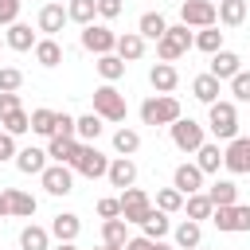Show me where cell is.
Wrapping results in <instances>:
<instances>
[{
  "instance_id": "cell-17",
  "label": "cell",
  "mask_w": 250,
  "mask_h": 250,
  "mask_svg": "<svg viewBox=\"0 0 250 250\" xmlns=\"http://www.w3.org/2000/svg\"><path fill=\"white\" fill-rule=\"evenodd\" d=\"M47 230H51V238H59V242H74V238L82 234V219H78L74 211H59Z\"/></svg>"
},
{
  "instance_id": "cell-56",
  "label": "cell",
  "mask_w": 250,
  "mask_h": 250,
  "mask_svg": "<svg viewBox=\"0 0 250 250\" xmlns=\"http://www.w3.org/2000/svg\"><path fill=\"white\" fill-rule=\"evenodd\" d=\"M98 250H105V246H98Z\"/></svg>"
},
{
  "instance_id": "cell-40",
  "label": "cell",
  "mask_w": 250,
  "mask_h": 250,
  "mask_svg": "<svg viewBox=\"0 0 250 250\" xmlns=\"http://www.w3.org/2000/svg\"><path fill=\"white\" fill-rule=\"evenodd\" d=\"M55 121H59L55 109H31V133H39V137H55Z\"/></svg>"
},
{
  "instance_id": "cell-51",
  "label": "cell",
  "mask_w": 250,
  "mask_h": 250,
  "mask_svg": "<svg viewBox=\"0 0 250 250\" xmlns=\"http://www.w3.org/2000/svg\"><path fill=\"white\" fill-rule=\"evenodd\" d=\"M125 250H152V238H145V234H141V238H129Z\"/></svg>"
},
{
  "instance_id": "cell-15",
  "label": "cell",
  "mask_w": 250,
  "mask_h": 250,
  "mask_svg": "<svg viewBox=\"0 0 250 250\" xmlns=\"http://www.w3.org/2000/svg\"><path fill=\"white\" fill-rule=\"evenodd\" d=\"M105 180L113 184V188H133L137 184V164H133V156H113L109 160V172H105Z\"/></svg>"
},
{
  "instance_id": "cell-11",
  "label": "cell",
  "mask_w": 250,
  "mask_h": 250,
  "mask_svg": "<svg viewBox=\"0 0 250 250\" xmlns=\"http://www.w3.org/2000/svg\"><path fill=\"white\" fill-rule=\"evenodd\" d=\"M223 168L234 176H250V137H234L223 148Z\"/></svg>"
},
{
  "instance_id": "cell-47",
  "label": "cell",
  "mask_w": 250,
  "mask_h": 250,
  "mask_svg": "<svg viewBox=\"0 0 250 250\" xmlns=\"http://www.w3.org/2000/svg\"><path fill=\"white\" fill-rule=\"evenodd\" d=\"M121 0H98V20H117L121 16Z\"/></svg>"
},
{
  "instance_id": "cell-42",
  "label": "cell",
  "mask_w": 250,
  "mask_h": 250,
  "mask_svg": "<svg viewBox=\"0 0 250 250\" xmlns=\"http://www.w3.org/2000/svg\"><path fill=\"white\" fill-rule=\"evenodd\" d=\"M0 125H4L0 133H12V137H20V133H27V129H31V113H27V109H16V113H8Z\"/></svg>"
},
{
  "instance_id": "cell-23",
  "label": "cell",
  "mask_w": 250,
  "mask_h": 250,
  "mask_svg": "<svg viewBox=\"0 0 250 250\" xmlns=\"http://www.w3.org/2000/svg\"><path fill=\"white\" fill-rule=\"evenodd\" d=\"M113 55L129 66V62H137L141 55H145V39L137 35V31H125V35H117V47H113Z\"/></svg>"
},
{
  "instance_id": "cell-54",
  "label": "cell",
  "mask_w": 250,
  "mask_h": 250,
  "mask_svg": "<svg viewBox=\"0 0 250 250\" xmlns=\"http://www.w3.org/2000/svg\"><path fill=\"white\" fill-rule=\"evenodd\" d=\"M55 250H78V246H74V242H59Z\"/></svg>"
},
{
  "instance_id": "cell-19",
  "label": "cell",
  "mask_w": 250,
  "mask_h": 250,
  "mask_svg": "<svg viewBox=\"0 0 250 250\" xmlns=\"http://www.w3.org/2000/svg\"><path fill=\"white\" fill-rule=\"evenodd\" d=\"M35 23H39V31H43L47 39H55V35L62 31V23H66V8H62V4H43Z\"/></svg>"
},
{
  "instance_id": "cell-48",
  "label": "cell",
  "mask_w": 250,
  "mask_h": 250,
  "mask_svg": "<svg viewBox=\"0 0 250 250\" xmlns=\"http://www.w3.org/2000/svg\"><path fill=\"white\" fill-rule=\"evenodd\" d=\"M16 152H20L16 148V137L12 133H0V160H16Z\"/></svg>"
},
{
  "instance_id": "cell-4",
  "label": "cell",
  "mask_w": 250,
  "mask_h": 250,
  "mask_svg": "<svg viewBox=\"0 0 250 250\" xmlns=\"http://www.w3.org/2000/svg\"><path fill=\"white\" fill-rule=\"evenodd\" d=\"M94 113L102 117V121H125V94H117V86L113 82H102L98 90H94Z\"/></svg>"
},
{
  "instance_id": "cell-58",
  "label": "cell",
  "mask_w": 250,
  "mask_h": 250,
  "mask_svg": "<svg viewBox=\"0 0 250 250\" xmlns=\"http://www.w3.org/2000/svg\"><path fill=\"white\" fill-rule=\"evenodd\" d=\"M199 250H207V246H199Z\"/></svg>"
},
{
  "instance_id": "cell-37",
  "label": "cell",
  "mask_w": 250,
  "mask_h": 250,
  "mask_svg": "<svg viewBox=\"0 0 250 250\" xmlns=\"http://www.w3.org/2000/svg\"><path fill=\"white\" fill-rule=\"evenodd\" d=\"M94 70L102 74V82H117V78H125V62H121L117 55H98Z\"/></svg>"
},
{
  "instance_id": "cell-31",
  "label": "cell",
  "mask_w": 250,
  "mask_h": 250,
  "mask_svg": "<svg viewBox=\"0 0 250 250\" xmlns=\"http://www.w3.org/2000/svg\"><path fill=\"white\" fill-rule=\"evenodd\" d=\"M207 199H211V207H230V203H238L234 180H215V184L207 188Z\"/></svg>"
},
{
  "instance_id": "cell-16",
  "label": "cell",
  "mask_w": 250,
  "mask_h": 250,
  "mask_svg": "<svg viewBox=\"0 0 250 250\" xmlns=\"http://www.w3.org/2000/svg\"><path fill=\"white\" fill-rule=\"evenodd\" d=\"M4 199H8V215L12 219H31L35 215V195L31 191H23V188H4Z\"/></svg>"
},
{
  "instance_id": "cell-30",
  "label": "cell",
  "mask_w": 250,
  "mask_h": 250,
  "mask_svg": "<svg viewBox=\"0 0 250 250\" xmlns=\"http://www.w3.org/2000/svg\"><path fill=\"white\" fill-rule=\"evenodd\" d=\"M74 137H78L82 145H94V141L102 137V117H98V113H82V117H74Z\"/></svg>"
},
{
  "instance_id": "cell-52",
  "label": "cell",
  "mask_w": 250,
  "mask_h": 250,
  "mask_svg": "<svg viewBox=\"0 0 250 250\" xmlns=\"http://www.w3.org/2000/svg\"><path fill=\"white\" fill-rule=\"evenodd\" d=\"M152 250H176V246H172V242H164V238H156V242H152Z\"/></svg>"
},
{
  "instance_id": "cell-9",
  "label": "cell",
  "mask_w": 250,
  "mask_h": 250,
  "mask_svg": "<svg viewBox=\"0 0 250 250\" xmlns=\"http://www.w3.org/2000/svg\"><path fill=\"white\" fill-rule=\"evenodd\" d=\"M39 184L47 195H70L74 191V168L70 164H47L39 172Z\"/></svg>"
},
{
  "instance_id": "cell-38",
  "label": "cell",
  "mask_w": 250,
  "mask_h": 250,
  "mask_svg": "<svg viewBox=\"0 0 250 250\" xmlns=\"http://www.w3.org/2000/svg\"><path fill=\"white\" fill-rule=\"evenodd\" d=\"M223 35H227V31H219V27H199V31H195V43H191V47H199V51L215 55V51H223Z\"/></svg>"
},
{
  "instance_id": "cell-22",
  "label": "cell",
  "mask_w": 250,
  "mask_h": 250,
  "mask_svg": "<svg viewBox=\"0 0 250 250\" xmlns=\"http://www.w3.org/2000/svg\"><path fill=\"white\" fill-rule=\"evenodd\" d=\"M195 168H199L203 176H211V172L223 168V148H219V141H203V145L195 148Z\"/></svg>"
},
{
  "instance_id": "cell-55",
  "label": "cell",
  "mask_w": 250,
  "mask_h": 250,
  "mask_svg": "<svg viewBox=\"0 0 250 250\" xmlns=\"http://www.w3.org/2000/svg\"><path fill=\"white\" fill-rule=\"evenodd\" d=\"M105 250H109V246H105ZM117 250H125V246H117Z\"/></svg>"
},
{
  "instance_id": "cell-39",
  "label": "cell",
  "mask_w": 250,
  "mask_h": 250,
  "mask_svg": "<svg viewBox=\"0 0 250 250\" xmlns=\"http://www.w3.org/2000/svg\"><path fill=\"white\" fill-rule=\"evenodd\" d=\"M141 227H145V238H152V242H156V238H164V234L172 230V219H168L164 211H156V207H152V215H148Z\"/></svg>"
},
{
  "instance_id": "cell-34",
  "label": "cell",
  "mask_w": 250,
  "mask_h": 250,
  "mask_svg": "<svg viewBox=\"0 0 250 250\" xmlns=\"http://www.w3.org/2000/svg\"><path fill=\"white\" fill-rule=\"evenodd\" d=\"M98 16V0H70L66 4V20H74L78 27H90Z\"/></svg>"
},
{
  "instance_id": "cell-10",
  "label": "cell",
  "mask_w": 250,
  "mask_h": 250,
  "mask_svg": "<svg viewBox=\"0 0 250 250\" xmlns=\"http://www.w3.org/2000/svg\"><path fill=\"white\" fill-rule=\"evenodd\" d=\"M180 23L184 27H215V0H184Z\"/></svg>"
},
{
  "instance_id": "cell-6",
  "label": "cell",
  "mask_w": 250,
  "mask_h": 250,
  "mask_svg": "<svg viewBox=\"0 0 250 250\" xmlns=\"http://www.w3.org/2000/svg\"><path fill=\"white\" fill-rule=\"evenodd\" d=\"M211 223H215V230H223V234H242V230H250V203L215 207V211H211Z\"/></svg>"
},
{
  "instance_id": "cell-57",
  "label": "cell",
  "mask_w": 250,
  "mask_h": 250,
  "mask_svg": "<svg viewBox=\"0 0 250 250\" xmlns=\"http://www.w3.org/2000/svg\"><path fill=\"white\" fill-rule=\"evenodd\" d=\"M0 47H4V39H0Z\"/></svg>"
},
{
  "instance_id": "cell-26",
  "label": "cell",
  "mask_w": 250,
  "mask_h": 250,
  "mask_svg": "<svg viewBox=\"0 0 250 250\" xmlns=\"http://www.w3.org/2000/svg\"><path fill=\"white\" fill-rule=\"evenodd\" d=\"M215 20L223 27H238L246 20V0H219L215 4Z\"/></svg>"
},
{
  "instance_id": "cell-28",
  "label": "cell",
  "mask_w": 250,
  "mask_h": 250,
  "mask_svg": "<svg viewBox=\"0 0 250 250\" xmlns=\"http://www.w3.org/2000/svg\"><path fill=\"white\" fill-rule=\"evenodd\" d=\"M31 51H35V62H39V66H47V70L62 62V47H59V39H47V35H43V39H35V47H31Z\"/></svg>"
},
{
  "instance_id": "cell-13",
  "label": "cell",
  "mask_w": 250,
  "mask_h": 250,
  "mask_svg": "<svg viewBox=\"0 0 250 250\" xmlns=\"http://www.w3.org/2000/svg\"><path fill=\"white\" fill-rule=\"evenodd\" d=\"M172 188H176L180 195H195V191H203V172L184 160V164H176V172H172Z\"/></svg>"
},
{
  "instance_id": "cell-1",
  "label": "cell",
  "mask_w": 250,
  "mask_h": 250,
  "mask_svg": "<svg viewBox=\"0 0 250 250\" xmlns=\"http://www.w3.org/2000/svg\"><path fill=\"white\" fill-rule=\"evenodd\" d=\"M191 43H195V35L184 23H168V31L156 39V59L160 62H176V59H184L191 51Z\"/></svg>"
},
{
  "instance_id": "cell-24",
  "label": "cell",
  "mask_w": 250,
  "mask_h": 250,
  "mask_svg": "<svg viewBox=\"0 0 250 250\" xmlns=\"http://www.w3.org/2000/svg\"><path fill=\"white\" fill-rule=\"evenodd\" d=\"M219 90H223V82L211 78V74H195V78H191V98L203 102V105H215V102H219Z\"/></svg>"
},
{
  "instance_id": "cell-2",
  "label": "cell",
  "mask_w": 250,
  "mask_h": 250,
  "mask_svg": "<svg viewBox=\"0 0 250 250\" xmlns=\"http://www.w3.org/2000/svg\"><path fill=\"white\" fill-rule=\"evenodd\" d=\"M180 117H184V109H180V102L172 94H152V98L141 102V121L145 125H172Z\"/></svg>"
},
{
  "instance_id": "cell-46",
  "label": "cell",
  "mask_w": 250,
  "mask_h": 250,
  "mask_svg": "<svg viewBox=\"0 0 250 250\" xmlns=\"http://www.w3.org/2000/svg\"><path fill=\"white\" fill-rule=\"evenodd\" d=\"M98 215L102 219H121V199H113V195L98 199Z\"/></svg>"
},
{
  "instance_id": "cell-33",
  "label": "cell",
  "mask_w": 250,
  "mask_h": 250,
  "mask_svg": "<svg viewBox=\"0 0 250 250\" xmlns=\"http://www.w3.org/2000/svg\"><path fill=\"white\" fill-rule=\"evenodd\" d=\"M164 31H168V20H164L160 12H145V16L137 20V35H141V39H160Z\"/></svg>"
},
{
  "instance_id": "cell-18",
  "label": "cell",
  "mask_w": 250,
  "mask_h": 250,
  "mask_svg": "<svg viewBox=\"0 0 250 250\" xmlns=\"http://www.w3.org/2000/svg\"><path fill=\"white\" fill-rule=\"evenodd\" d=\"M148 82H152L156 94H172V90L180 86V70H176L172 62H152V66H148Z\"/></svg>"
},
{
  "instance_id": "cell-53",
  "label": "cell",
  "mask_w": 250,
  "mask_h": 250,
  "mask_svg": "<svg viewBox=\"0 0 250 250\" xmlns=\"http://www.w3.org/2000/svg\"><path fill=\"white\" fill-rule=\"evenodd\" d=\"M0 219H8V199H4V191H0Z\"/></svg>"
},
{
  "instance_id": "cell-50",
  "label": "cell",
  "mask_w": 250,
  "mask_h": 250,
  "mask_svg": "<svg viewBox=\"0 0 250 250\" xmlns=\"http://www.w3.org/2000/svg\"><path fill=\"white\" fill-rule=\"evenodd\" d=\"M55 137H74V117H70V113H59V121H55Z\"/></svg>"
},
{
  "instance_id": "cell-5",
  "label": "cell",
  "mask_w": 250,
  "mask_h": 250,
  "mask_svg": "<svg viewBox=\"0 0 250 250\" xmlns=\"http://www.w3.org/2000/svg\"><path fill=\"white\" fill-rule=\"evenodd\" d=\"M78 176H86V180H102L105 172H109V156L98 148V145H82L78 141V152H74V164H70Z\"/></svg>"
},
{
  "instance_id": "cell-45",
  "label": "cell",
  "mask_w": 250,
  "mask_h": 250,
  "mask_svg": "<svg viewBox=\"0 0 250 250\" xmlns=\"http://www.w3.org/2000/svg\"><path fill=\"white\" fill-rule=\"evenodd\" d=\"M20 4H23V0H0V23H4V27H12V23L20 20Z\"/></svg>"
},
{
  "instance_id": "cell-29",
  "label": "cell",
  "mask_w": 250,
  "mask_h": 250,
  "mask_svg": "<svg viewBox=\"0 0 250 250\" xmlns=\"http://www.w3.org/2000/svg\"><path fill=\"white\" fill-rule=\"evenodd\" d=\"M20 250H51V230L27 223V227L20 230Z\"/></svg>"
},
{
  "instance_id": "cell-43",
  "label": "cell",
  "mask_w": 250,
  "mask_h": 250,
  "mask_svg": "<svg viewBox=\"0 0 250 250\" xmlns=\"http://www.w3.org/2000/svg\"><path fill=\"white\" fill-rule=\"evenodd\" d=\"M23 86V70L20 66H0V94H20Z\"/></svg>"
},
{
  "instance_id": "cell-21",
  "label": "cell",
  "mask_w": 250,
  "mask_h": 250,
  "mask_svg": "<svg viewBox=\"0 0 250 250\" xmlns=\"http://www.w3.org/2000/svg\"><path fill=\"white\" fill-rule=\"evenodd\" d=\"M172 246H176V250H199V246H203V227L191 223V219H184V223L172 230Z\"/></svg>"
},
{
  "instance_id": "cell-32",
  "label": "cell",
  "mask_w": 250,
  "mask_h": 250,
  "mask_svg": "<svg viewBox=\"0 0 250 250\" xmlns=\"http://www.w3.org/2000/svg\"><path fill=\"white\" fill-rule=\"evenodd\" d=\"M125 227H129L125 219H105V223H102V246H109V250L125 246V242H129V230H125Z\"/></svg>"
},
{
  "instance_id": "cell-36",
  "label": "cell",
  "mask_w": 250,
  "mask_h": 250,
  "mask_svg": "<svg viewBox=\"0 0 250 250\" xmlns=\"http://www.w3.org/2000/svg\"><path fill=\"white\" fill-rule=\"evenodd\" d=\"M184 211H188V219L191 223H199V219H211V199H207V191H195V195H184Z\"/></svg>"
},
{
  "instance_id": "cell-12",
  "label": "cell",
  "mask_w": 250,
  "mask_h": 250,
  "mask_svg": "<svg viewBox=\"0 0 250 250\" xmlns=\"http://www.w3.org/2000/svg\"><path fill=\"white\" fill-rule=\"evenodd\" d=\"M82 47L90 51V55H113V47H117V35L105 27V23H90V27H82Z\"/></svg>"
},
{
  "instance_id": "cell-7",
  "label": "cell",
  "mask_w": 250,
  "mask_h": 250,
  "mask_svg": "<svg viewBox=\"0 0 250 250\" xmlns=\"http://www.w3.org/2000/svg\"><path fill=\"white\" fill-rule=\"evenodd\" d=\"M148 215H152V195H148L145 188H137V184H133V188H125V191H121V219L141 227Z\"/></svg>"
},
{
  "instance_id": "cell-35",
  "label": "cell",
  "mask_w": 250,
  "mask_h": 250,
  "mask_svg": "<svg viewBox=\"0 0 250 250\" xmlns=\"http://www.w3.org/2000/svg\"><path fill=\"white\" fill-rule=\"evenodd\" d=\"M137 148H141V133L129 129V125H121V129L113 133V152H117V156H133Z\"/></svg>"
},
{
  "instance_id": "cell-25",
  "label": "cell",
  "mask_w": 250,
  "mask_h": 250,
  "mask_svg": "<svg viewBox=\"0 0 250 250\" xmlns=\"http://www.w3.org/2000/svg\"><path fill=\"white\" fill-rule=\"evenodd\" d=\"M74 152H78V137H51V145H47L51 164H74Z\"/></svg>"
},
{
  "instance_id": "cell-8",
  "label": "cell",
  "mask_w": 250,
  "mask_h": 250,
  "mask_svg": "<svg viewBox=\"0 0 250 250\" xmlns=\"http://www.w3.org/2000/svg\"><path fill=\"white\" fill-rule=\"evenodd\" d=\"M168 133H172V145H176L180 152H195V148L207 141V133H203V125H199L195 117H180V121H172Z\"/></svg>"
},
{
  "instance_id": "cell-49",
  "label": "cell",
  "mask_w": 250,
  "mask_h": 250,
  "mask_svg": "<svg viewBox=\"0 0 250 250\" xmlns=\"http://www.w3.org/2000/svg\"><path fill=\"white\" fill-rule=\"evenodd\" d=\"M16 109H23V105H20V94H0V121H4L8 113H16Z\"/></svg>"
},
{
  "instance_id": "cell-14",
  "label": "cell",
  "mask_w": 250,
  "mask_h": 250,
  "mask_svg": "<svg viewBox=\"0 0 250 250\" xmlns=\"http://www.w3.org/2000/svg\"><path fill=\"white\" fill-rule=\"evenodd\" d=\"M238 70H242V59H238L234 51H227V47H223V51H215V55H211V70H207L211 78H219V82H230Z\"/></svg>"
},
{
  "instance_id": "cell-41",
  "label": "cell",
  "mask_w": 250,
  "mask_h": 250,
  "mask_svg": "<svg viewBox=\"0 0 250 250\" xmlns=\"http://www.w3.org/2000/svg\"><path fill=\"white\" fill-rule=\"evenodd\" d=\"M152 207H156V211H164V215H176V211H184V195H180L176 188H160Z\"/></svg>"
},
{
  "instance_id": "cell-20",
  "label": "cell",
  "mask_w": 250,
  "mask_h": 250,
  "mask_svg": "<svg viewBox=\"0 0 250 250\" xmlns=\"http://www.w3.org/2000/svg\"><path fill=\"white\" fill-rule=\"evenodd\" d=\"M47 164H51V160H47V148L27 145V148H20V152H16V168H20L23 176H39Z\"/></svg>"
},
{
  "instance_id": "cell-44",
  "label": "cell",
  "mask_w": 250,
  "mask_h": 250,
  "mask_svg": "<svg viewBox=\"0 0 250 250\" xmlns=\"http://www.w3.org/2000/svg\"><path fill=\"white\" fill-rule=\"evenodd\" d=\"M230 94H234V102H250V70H238L230 78Z\"/></svg>"
},
{
  "instance_id": "cell-27",
  "label": "cell",
  "mask_w": 250,
  "mask_h": 250,
  "mask_svg": "<svg viewBox=\"0 0 250 250\" xmlns=\"http://www.w3.org/2000/svg\"><path fill=\"white\" fill-rule=\"evenodd\" d=\"M4 43L12 47V51H31L35 47V31H31V23H12L8 31H4Z\"/></svg>"
},
{
  "instance_id": "cell-3",
  "label": "cell",
  "mask_w": 250,
  "mask_h": 250,
  "mask_svg": "<svg viewBox=\"0 0 250 250\" xmlns=\"http://www.w3.org/2000/svg\"><path fill=\"white\" fill-rule=\"evenodd\" d=\"M207 129L215 133V141H234L238 137V109H234V102H215V105H207Z\"/></svg>"
}]
</instances>
